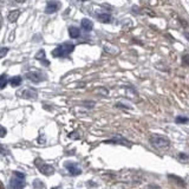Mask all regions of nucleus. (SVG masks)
Here are the masks:
<instances>
[{"mask_svg": "<svg viewBox=\"0 0 189 189\" xmlns=\"http://www.w3.org/2000/svg\"><path fill=\"white\" fill-rule=\"evenodd\" d=\"M149 142H150V144L155 148L156 150H167L170 147V141L168 138L163 137V136H150Z\"/></svg>", "mask_w": 189, "mask_h": 189, "instance_id": "nucleus-1", "label": "nucleus"}, {"mask_svg": "<svg viewBox=\"0 0 189 189\" xmlns=\"http://www.w3.org/2000/svg\"><path fill=\"white\" fill-rule=\"evenodd\" d=\"M13 176L10 180L8 189H24L25 175L20 171H13Z\"/></svg>", "mask_w": 189, "mask_h": 189, "instance_id": "nucleus-2", "label": "nucleus"}, {"mask_svg": "<svg viewBox=\"0 0 189 189\" xmlns=\"http://www.w3.org/2000/svg\"><path fill=\"white\" fill-rule=\"evenodd\" d=\"M75 50V45L70 43H65L63 45H59L58 47L52 51V56L53 57H66Z\"/></svg>", "mask_w": 189, "mask_h": 189, "instance_id": "nucleus-3", "label": "nucleus"}, {"mask_svg": "<svg viewBox=\"0 0 189 189\" xmlns=\"http://www.w3.org/2000/svg\"><path fill=\"white\" fill-rule=\"evenodd\" d=\"M104 143H105V144H121V146L128 147V148L132 146V143H131L130 141L125 140V138H123V137H114L111 140L104 141Z\"/></svg>", "mask_w": 189, "mask_h": 189, "instance_id": "nucleus-4", "label": "nucleus"}, {"mask_svg": "<svg viewBox=\"0 0 189 189\" xmlns=\"http://www.w3.org/2000/svg\"><path fill=\"white\" fill-rule=\"evenodd\" d=\"M65 168L68 169V171L72 175V176H77V175L82 174V169H81V168L78 167L77 163H75V162H66V163H65Z\"/></svg>", "mask_w": 189, "mask_h": 189, "instance_id": "nucleus-5", "label": "nucleus"}, {"mask_svg": "<svg viewBox=\"0 0 189 189\" xmlns=\"http://www.w3.org/2000/svg\"><path fill=\"white\" fill-rule=\"evenodd\" d=\"M60 8V4L58 1H49L47 5L45 7V13L47 14H51V13H54Z\"/></svg>", "mask_w": 189, "mask_h": 189, "instance_id": "nucleus-6", "label": "nucleus"}, {"mask_svg": "<svg viewBox=\"0 0 189 189\" xmlns=\"http://www.w3.org/2000/svg\"><path fill=\"white\" fill-rule=\"evenodd\" d=\"M25 77L33 83H40L44 79V76L39 72H27L25 75Z\"/></svg>", "mask_w": 189, "mask_h": 189, "instance_id": "nucleus-7", "label": "nucleus"}, {"mask_svg": "<svg viewBox=\"0 0 189 189\" xmlns=\"http://www.w3.org/2000/svg\"><path fill=\"white\" fill-rule=\"evenodd\" d=\"M38 168H39V170H40V173H43V174L46 175V176H51L52 174H54V168L50 164H45V163H43V164L39 165Z\"/></svg>", "mask_w": 189, "mask_h": 189, "instance_id": "nucleus-8", "label": "nucleus"}, {"mask_svg": "<svg viewBox=\"0 0 189 189\" xmlns=\"http://www.w3.org/2000/svg\"><path fill=\"white\" fill-rule=\"evenodd\" d=\"M81 25H82V29L85 30V31H91L92 27H93L92 21L90 19H87V18H84V19H82V21H81Z\"/></svg>", "mask_w": 189, "mask_h": 189, "instance_id": "nucleus-9", "label": "nucleus"}, {"mask_svg": "<svg viewBox=\"0 0 189 189\" xmlns=\"http://www.w3.org/2000/svg\"><path fill=\"white\" fill-rule=\"evenodd\" d=\"M20 15V11L19 10H13L11 11L10 13H8V20H10L11 23H15L18 18H19Z\"/></svg>", "mask_w": 189, "mask_h": 189, "instance_id": "nucleus-10", "label": "nucleus"}, {"mask_svg": "<svg viewBox=\"0 0 189 189\" xmlns=\"http://www.w3.org/2000/svg\"><path fill=\"white\" fill-rule=\"evenodd\" d=\"M69 34H70L71 38H78L79 34H81V31H79V29L76 27V26H71V27L69 29Z\"/></svg>", "mask_w": 189, "mask_h": 189, "instance_id": "nucleus-11", "label": "nucleus"}, {"mask_svg": "<svg viewBox=\"0 0 189 189\" xmlns=\"http://www.w3.org/2000/svg\"><path fill=\"white\" fill-rule=\"evenodd\" d=\"M10 84L13 87L19 86L20 84H21V77H20V76H15V77H12V78H11V81H10Z\"/></svg>", "mask_w": 189, "mask_h": 189, "instance_id": "nucleus-12", "label": "nucleus"}, {"mask_svg": "<svg viewBox=\"0 0 189 189\" xmlns=\"http://www.w3.org/2000/svg\"><path fill=\"white\" fill-rule=\"evenodd\" d=\"M97 18L102 23H110V20H111V17H110V14H108V13H101V14L97 15Z\"/></svg>", "mask_w": 189, "mask_h": 189, "instance_id": "nucleus-13", "label": "nucleus"}, {"mask_svg": "<svg viewBox=\"0 0 189 189\" xmlns=\"http://www.w3.org/2000/svg\"><path fill=\"white\" fill-rule=\"evenodd\" d=\"M23 97L24 98H36L37 97V92H34L33 90H25L23 92Z\"/></svg>", "mask_w": 189, "mask_h": 189, "instance_id": "nucleus-14", "label": "nucleus"}, {"mask_svg": "<svg viewBox=\"0 0 189 189\" xmlns=\"http://www.w3.org/2000/svg\"><path fill=\"white\" fill-rule=\"evenodd\" d=\"M6 84H7V76L4 73L0 76V90H3L6 86Z\"/></svg>", "mask_w": 189, "mask_h": 189, "instance_id": "nucleus-15", "label": "nucleus"}, {"mask_svg": "<svg viewBox=\"0 0 189 189\" xmlns=\"http://www.w3.org/2000/svg\"><path fill=\"white\" fill-rule=\"evenodd\" d=\"M168 177H169V180H174L175 182H177V183H179V184L181 183V184H182V187H183L184 184H186V183H184V181H183V180H182V179H180V177H177L176 175H169Z\"/></svg>", "mask_w": 189, "mask_h": 189, "instance_id": "nucleus-16", "label": "nucleus"}, {"mask_svg": "<svg viewBox=\"0 0 189 189\" xmlns=\"http://www.w3.org/2000/svg\"><path fill=\"white\" fill-rule=\"evenodd\" d=\"M175 122L176 123H188L189 118H187V117H176Z\"/></svg>", "mask_w": 189, "mask_h": 189, "instance_id": "nucleus-17", "label": "nucleus"}, {"mask_svg": "<svg viewBox=\"0 0 189 189\" xmlns=\"http://www.w3.org/2000/svg\"><path fill=\"white\" fill-rule=\"evenodd\" d=\"M36 58L39 59V60L45 59V51H44V50H40L38 53H37V56H36Z\"/></svg>", "mask_w": 189, "mask_h": 189, "instance_id": "nucleus-18", "label": "nucleus"}, {"mask_svg": "<svg viewBox=\"0 0 189 189\" xmlns=\"http://www.w3.org/2000/svg\"><path fill=\"white\" fill-rule=\"evenodd\" d=\"M182 63H183L184 65H187V66H189V53L184 54L183 57H182Z\"/></svg>", "mask_w": 189, "mask_h": 189, "instance_id": "nucleus-19", "label": "nucleus"}, {"mask_svg": "<svg viewBox=\"0 0 189 189\" xmlns=\"http://www.w3.org/2000/svg\"><path fill=\"white\" fill-rule=\"evenodd\" d=\"M8 52V49L7 47H1L0 49V58H3V57H5L6 54Z\"/></svg>", "mask_w": 189, "mask_h": 189, "instance_id": "nucleus-20", "label": "nucleus"}, {"mask_svg": "<svg viewBox=\"0 0 189 189\" xmlns=\"http://www.w3.org/2000/svg\"><path fill=\"white\" fill-rule=\"evenodd\" d=\"M5 135H6V129L4 126L0 125V137H4Z\"/></svg>", "mask_w": 189, "mask_h": 189, "instance_id": "nucleus-21", "label": "nucleus"}, {"mask_svg": "<svg viewBox=\"0 0 189 189\" xmlns=\"http://www.w3.org/2000/svg\"><path fill=\"white\" fill-rule=\"evenodd\" d=\"M179 158H181V160H188L189 156H187L186 154H182V153H181V154H179Z\"/></svg>", "mask_w": 189, "mask_h": 189, "instance_id": "nucleus-22", "label": "nucleus"}, {"mask_svg": "<svg viewBox=\"0 0 189 189\" xmlns=\"http://www.w3.org/2000/svg\"><path fill=\"white\" fill-rule=\"evenodd\" d=\"M0 153H1V154H4V155L6 154V150L5 149H3V146H1V144H0Z\"/></svg>", "mask_w": 189, "mask_h": 189, "instance_id": "nucleus-23", "label": "nucleus"}, {"mask_svg": "<svg viewBox=\"0 0 189 189\" xmlns=\"http://www.w3.org/2000/svg\"><path fill=\"white\" fill-rule=\"evenodd\" d=\"M15 1H17V3H25L26 0H15Z\"/></svg>", "mask_w": 189, "mask_h": 189, "instance_id": "nucleus-24", "label": "nucleus"}, {"mask_svg": "<svg viewBox=\"0 0 189 189\" xmlns=\"http://www.w3.org/2000/svg\"><path fill=\"white\" fill-rule=\"evenodd\" d=\"M79 1H85V0H79Z\"/></svg>", "mask_w": 189, "mask_h": 189, "instance_id": "nucleus-25", "label": "nucleus"}, {"mask_svg": "<svg viewBox=\"0 0 189 189\" xmlns=\"http://www.w3.org/2000/svg\"><path fill=\"white\" fill-rule=\"evenodd\" d=\"M0 189H3V188H1V187H0Z\"/></svg>", "mask_w": 189, "mask_h": 189, "instance_id": "nucleus-26", "label": "nucleus"}]
</instances>
